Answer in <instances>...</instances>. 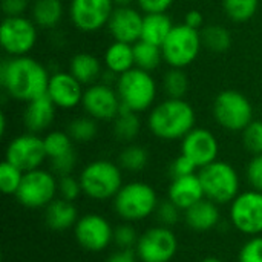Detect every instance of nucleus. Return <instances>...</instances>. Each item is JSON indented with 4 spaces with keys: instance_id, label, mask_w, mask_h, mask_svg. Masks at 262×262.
I'll return each mask as SVG.
<instances>
[{
    "instance_id": "obj_1",
    "label": "nucleus",
    "mask_w": 262,
    "mask_h": 262,
    "mask_svg": "<svg viewBox=\"0 0 262 262\" xmlns=\"http://www.w3.org/2000/svg\"><path fill=\"white\" fill-rule=\"evenodd\" d=\"M48 69L29 55L8 57L0 66V83L3 91L15 101L28 103L48 92Z\"/></svg>"
},
{
    "instance_id": "obj_2",
    "label": "nucleus",
    "mask_w": 262,
    "mask_h": 262,
    "mask_svg": "<svg viewBox=\"0 0 262 262\" xmlns=\"http://www.w3.org/2000/svg\"><path fill=\"white\" fill-rule=\"evenodd\" d=\"M196 123V114L184 98H166L150 109L147 126L160 140H183Z\"/></svg>"
},
{
    "instance_id": "obj_3",
    "label": "nucleus",
    "mask_w": 262,
    "mask_h": 262,
    "mask_svg": "<svg viewBox=\"0 0 262 262\" xmlns=\"http://www.w3.org/2000/svg\"><path fill=\"white\" fill-rule=\"evenodd\" d=\"M115 89L120 97L121 107L137 114L150 111L158 95V84L154 75L140 68H132L130 71L118 75Z\"/></svg>"
},
{
    "instance_id": "obj_4",
    "label": "nucleus",
    "mask_w": 262,
    "mask_h": 262,
    "mask_svg": "<svg viewBox=\"0 0 262 262\" xmlns=\"http://www.w3.org/2000/svg\"><path fill=\"white\" fill-rule=\"evenodd\" d=\"M83 193L91 200H114L123 184V169L109 160H95L86 164L80 173Z\"/></svg>"
},
{
    "instance_id": "obj_5",
    "label": "nucleus",
    "mask_w": 262,
    "mask_h": 262,
    "mask_svg": "<svg viewBox=\"0 0 262 262\" xmlns=\"http://www.w3.org/2000/svg\"><path fill=\"white\" fill-rule=\"evenodd\" d=\"M158 203V195L150 184L132 181L124 184L115 195L114 210L123 221L138 223L154 215Z\"/></svg>"
},
{
    "instance_id": "obj_6",
    "label": "nucleus",
    "mask_w": 262,
    "mask_h": 262,
    "mask_svg": "<svg viewBox=\"0 0 262 262\" xmlns=\"http://www.w3.org/2000/svg\"><path fill=\"white\" fill-rule=\"evenodd\" d=\"M206 198L216 204L232 203L241 192V181L236 169L227 161H213L198 172Z\"/></svg>"
},
{
    "instance_id": "obj_7",
    "label": "nucleus",
    "mask_w": 262,
    "mask_h": 262,
    "mask_svg": "<svg viewBox=\"0 0 262 262\" xmlns=\"http://www.w3.org/2000/svg\"><path fill=\"white\" fill-rule=\"evenodd\" d=\"M203 49L201 32L187 26L186 23H178L173 26L166 41L161 45L163 58L170 68L186 69L193 61H196Z\"/></svg>"
},
{
    "instance_id": "obj_8",
    "label": "nucleus",
    "mask_w": 262,
    "mask_h": 262,
    "mask_svg": "<svg viewBox=\"0 0 262 262\" xmlns=\"http://www.w3.org/2000/svg\"><path fill=\"white\" fill-rule=\"evenodd\" d=\"M213 118L226 130L243 132L253 121V106L250 100L238 91L226 89L213 100Z\"/></svg>"
},
{
    "instance_id": "obj_9",
    "label": "nucleus",
    "mask_w": 262,
    "mask_h": 262,
    "mask_svg": "<svg viewBox=\"0 0 262 262\" xmlns=\"http://www.w3.org/2000/svg\"><path fill=\"white\" fill-rule=\"evenodd\" d=\"M58 193L57 177L45 169L25 172L23 181L15 193L17 201L28 209H45Z\"/></svg>"
},
{
    "instance_id": "obj_10",
    "label": "nucleus",
    "mask_w": 262,
    "mask_h": 262,
    "mask_svg": "<svg viewBox=\"0 0 262 262\" xmlns=\"http://www.w3.org/2000/svg\"><path fill=\"white\" fill-rule=\"evenodd\" d=\"M38 26L25 15L5 17L0 26V43L9 57L28 55L37 45Z\"/></svg>"
},
{
    "instance_id": "obj_11",
    "label": "nucleus",
    "mask_w": 262,
    "mask_h": 262,
    "mask_svg": "<svg viewBox=\"0 0 262 262\" xmlns=\"http://www.w3.org/2000/svg\"><path fill=\"white\" fill-rule=\"evenodd\" d=\"M135 250L140 262H170L178 253V238L170 227H150L140 235Z\"/></svg>"
},
{
    "instance_id": "obj_12",
    "label": "nucleus",
    "mask_w": 262,
    "mask_h": 262,
    "mask_svg": "<svg viewBox=\"0 0 262 262\" xmlns=\"http://www.w3.org/2000/svg\"><path fill=\"white\" fill-rule=\"evenodd\" d=\"M230 220L233 227L247 235L256 236L262 233V192H241L230 203Z\"/></svg>"
},
{
    "instance_id": "obj_13",
    "label": "nucleus",
    "mask_w": 262,
    "mask_h": 262,
    "mask_svg": "<svg viewBox=\"0 0 262 262\" xmlns=\"http://www.w3.org/2000/svg\"><path fill=\"white\" fill-rule=\"evenodd\" d=\"M5 160L23 172L40 169L45 160H48L43 138L32 132H26L12 138L6 147Z\"/></svg>"
},
{
    "instance_id": "obj_14",
    "label": "nucleus",
    "mask_w": 262,
    "mask_h": 262,
    "mask_svg": "<svg viewBox=\"0 0 262 262\" xmlns=\"http://www.w3.org/2000/svg\"><path fill=\"white\" fill-rule=\"evenodd\" d=\"M115 9L112 0H71L69 18L81 32H97L107 26Z\"/></svg>"
},
{
    "instance_id": "obj_15",
    "label": "nucleus",
    "mask_w": 262,
    "mask_h": 262,
    "mask_svg": "<svg viewBox=\"0 0 262 262\" xmlns=\"http://www.w3.org/2000/svg\"><path fill=\"white\" fill-rule=\"evenodd\" d=\"M81 107L97 121H114L121 112V101L115 88L98 81L84 89Z\"/></svg>"
},
{
    "instance_id": "obj_16",
    "label": "nucleus",
    "mask_w": 262,
    "mask_h": 262,
    "mask_svg": "<svg viewBox=\"0 0 262 262\" xmlns=\"http://www.w3.org/2000/svg\"><path fill=\"white\" fill-rule=\"evenodd\" d=\"M77 243L88 252H103L114 243V227L98 213H86L74 227Z\"/></svg>"
},
{
    "instance_id": "obj_17",
    "label": "nucleus",
    "mask_w": 262,
    "mask_h": 262,
    "mask_svg": "<svg viewBox=\"0 0 262 262\" xmlns=\"http://www.w3.org/2000/svg\"><path fill=\"white\" fill-rule=\"evenodd\" d=\"M181 154L190 158L198 169H203L218 160L220 143L209 129L193 127L181 140Z\"/></svg>"
},
{
    "instance_id": "obj_18",
    "label": "nucleus",
    "mask_w": 262,
    "mask_h": 262,
    "mask_svg": "<svg viewBox=\"0 0 262 262\" xmlns=\"http://www.w3.org/2000/svg\"><path fill=\"white\" fill-rule=\"evenodd\" d=\"M46 94L58 109L69 111L81 104L84 89L69 71H58L51 74Z\"/></svg>"
},
{
    "instance_id": "obj_19",
    "label": "nucleus",
    "mask_w": 262,
    "mask_h": 262,
    "mask_svg": "<svg viewBox=\"0 0 262 262\" xmlns=\"http://www.w3.org/2000/svg\"><path fill=\"white\" fill-rule=\"evenodd\" d=\"M144 15L132 6H117L107 23L109 34L117 41L137 43L141 40Z\"/></svg>"
},
{
    "instance_id": "obj_20",
    "label": "nucleus",
    "mask_w": 262,
    "mask_h": 262,
    "mask_svg": "<svg viewBox=\"0 0 262 262\" xmlns=\"http://www.w3.org/2000/svg\"><path fill=\"white\" fill-rule=\"evenodd\" d=\"M55 109L57 106L48 94L28 101L23 112V124L28 132L41 134L48 130L55 120Z\"/></svg>"
},
{
    "instance_id": "obj_21",
    "label": "nucleus",
    "mask_w": 262,
    "mask_h": 262,
    "mask_svg": "<svg viewBox=\"0 0 262 262\" xmlns=\"http://www.w3.org/2000/svg\"><path fill=\"white\" fill-rule=\"evenodd\" d=\"M167 198L175 203L181 210H187L189 207L206 198L200 175L193 173L187 177L172 178L167 189Z\"/></svg>"
},
{
    "instance_id": "obj_22",
    "label": "nucleus",
    "mask_w": 262,
    "mask_h": 262,
    "mask_svg": "<svg viewBox=\"0 0 262 262\" xmlns=\"http://www.w3.org/2000/svg\"><path fill=\"white\" fill-rule=\"evenodd\" d=\"M220 204L213 203L209 198H203L187 210H184V220L190 230L198 233H206L213 230L221 220Z\"/></svg>"
},
{
    "instance_id": "obj_23",
    "label": "nucleus",
    "mask_w": 262,
    "mask_h": 262,
    "mask_svg": "<svg viewBox=\"0 0 262 262\" xmlns=\"http://www.w3.org/2000/svg\"><path fill=\"white\" fill-rule=\"evenodd\" d=\"M78 218L75 204L60 196L45 207V224L52 232H66L75 227Z\"/></svg>"
},
{
    "instance_id": "obj_24",
    "label": "nucleus",
    "mask_w": 262,
    "mask_h": 262,
    "mask_svg": "<svg viewBox=\"0 0 262 262\" xmlns=\"http://www.w3.org/2000/svg\"><path fill=\"white\" fill-rule=\"evenodd\" d=\"M69 72L83 84L91 86L101 81L103 64L94 54L78 52L69 60Z\"/></svg>"
},
{
    "instance_id": "obj_25",
    "label": "nucleus",
    "mask_w": 262,
    "mask_h": 262,
    "mask_svg": "<svg viewBox=\"0 0 262 262\" xmlns=\"http://www.w3.org/2000/svg\"><path fill=\"white\" fill-rule=\"evenodd\" d=\"M103 64L106 66V71L115 75H121L130 71L132 68H135L134 45L114 40L104 51Z\"/></svg>"
},
{
    "instance_id": "obj_26",
    "label": "nucleus",
    "mask_w": 262,
    "mask_h": 262,
    "mask_svg": "<svg viewBox=\"0 0 262 262\" xmlns=\"http://www.w3.org/2000/svg\"><path fill=\"white\" fill-rule=\"evenodd\" d=\"M64 15L61 0H32L31 18L41 29H54L60 25Z\"/></svg>"
},
{
    "instance_id": "obj_27",
    "label": "nucleus",
    "mask_w": 262,
    "mask_h": 262,
    "mask_svg": "<svg viewBox=\"0 0 262 262\" xmlns=\"http://www.w3.org/2000/svg\"><path fill=\"white\" fill-rule=\"evenodd\" d=\"M173 26L175 25L166 12L144 14L141 40L161 46L166 41L170 31L173 29Z\"/></svg>"
},
{
    "instance_id": "obj_28",
    "label": "nucleus",
    "mask_w": 262,
    "mask_h": 262,
    "mask_svg": "<svg viewBox=\"0 0 262 262\" xmlns=\"http://www.w3.org/2000/svg\"><path fill=\"white\" fill-rule=\"evenodd\" d=\"M201 32V41L203 48L213 54H224L230 49L232 46V34L227 28L221 25H207L203 26Z\"/></svg>"
},
{
    "instance_id": "obj_29",
    "label": "nucleus",
    "mask_w": 262,
    "mask_h": 262,
    "mask_svg": "<svg viewBox=\"0 0 262 262\" xmlns=\"http://www.w3.org/2000/svg\"><path fill=\"white\" fill-rule=\"evenodd\" d=\"M134 55H135V68H140L147 72L158 69L161 61H164L161 46L144 40H138L137 43H134Z\"/></svg>"
},
{
    "instance_id": "obj_30",
    "label": "nucleus",
    "mask_w": 262,
    "mask_h": 262,
    "mask_svg": "<svg viewBox=\"0 0 262 262\" xmlns=\"http://www.w3.org/2000/svg\"><path fill=\"white\" fill-rule=\"evenodd\" d=\"M141 130V121L137 112L121 107V112L114 120V135L118 141L130 143Z\"/></svg>"
},
{
    "instance_id": "obj_31",
    "label": "nucleus",
    "mask_w": 262,
    "mask_h": 262,
    "mask_svg": "<svg viewBox=\"0 0 262 262\" xmlns=\"http://www.w3.org/2000/svg\"><path fill=\"white\" fill-rule=\"evenodd\" d=\"M189 77L184 69L170 68L163 77V91L167 98H184L189 92Z\"/></svg>"
},
{
    "instance_id": "obj_32",
    "label": "nucleus",
    "mask_w": 262,
    "mask_h": 262,
    "mask_svg": "<svg viewBox=\"0 0 262 262\" xmlns=\"http://www.w3.org/2000/svg\"><path fill=\"white\" fill-rule=\"evenodd\" d=\"M149 163V152L140 144L126 146L118 155V164L127 172H141Z\"/></svg>"
},
{
    "instance_id": "obj_33",
    "label": "nucleus",
    "mask_w": 262,
    "mask_h": 262,
    "mask_svg": "<svg viewBox=\"0 0 262 262\" xmlns=\"http://www.w3.org/2000/svg\"><path fill=\"white\" fill-rule=\"evenodd\" d=\"M43 141H45L48 160H54V158L74 152V140L71 138L68 132L51 130L43 137Z\"/></svg>"
},
{
    "instance_id": "obj_34",
    "label": "nucleus",
    "mask_w": 262,
    "mask_h": 262,
    "mask_svg": "<svg viewBox=\"0 0 262 262\" xmlns=\"http://www.w3.org/2000/svg\"><path fill=\"white\" fill-rule=\"evenodd\" d=\"M98 121L89 115L74 118L68 126V134L74 143H89L98 135Z\"/></svg>"
},
{
    "instance_id": "obj_35",
    "label": "nucleus",
    "mask_w": 262,
    "mask_h": 262,
    "mask_svg": "<svg viewBox=\"0 0 262 262\" xmlns=\"http://www.w3.org/2000/svg\"><path fill=\"white\" fill-rule=\"evenodd\" d=\"M259 6V0H223V8L226 15L236 23H244L250 20Z\"/></svg>"
},
{
    "instance_id": "obj_36",
    "label": "nucleus",
    "mask_w": 262,
    "mask_h": 262,
    "mask_svg": "<svg viewBox=\"0 0 262 262\" xmlns=\"http://www.w3.org/2000/svg\"><path fill=\"white\" fill-rule=\"evenodd\" d=\"M25 172L9 161H3L0 164V189L5 195H14L18 192V187L23 181Z\"/></svg>"
},
{
    "instance_id": "obj_37",
    "label": "nucleus",
    "mask_w": 262,
    "mask_h": 262,
    "mask_svg": "<svg viewBox=\"0 0 262 262\" xmlns=\"http://www.w3.org/2000/svg\"><path fill=\"white\" fill-rule=\"evenodd\" d=\"M138 239H140V235L137 233L132 223L124 221L123 224H118L117 227H114V244L117 246V249H123V250L135 249L138 244Z\"/></svg>"
},
{
    "instance_id": "obj_38",
    "label": "nucleus",
    "mask_w": 262,
    "mask_h": 262,
    "mask_svg": "<svg viewBox=\"0 0 262 262\" xmlns=\"http://www.w3.org/2000/svg\"><path fill=\"white\" fill-rule=\"evenodd\" d=\"M243 144L252 155L262 154V121L253 120L243 132Z\"/></svg>"
},
{
    "instance_id": "obj_39",
    "label": "nucleus",
    "mask_w": 262,
    "mask_h": 262,
    "mask_svg": "<svg viewBox=\"0 0 262 262\" xmlns=\"http://www.w3.org/2000/svg\"><path fill=\"white\" fill-rule=\"evenodd\" d=\"M154 215L157 216L160 226L173 227L180 221V218H181V209L167 198V200L158 203V207H157Z\"/></svg>"
},
{
    "instance_id": "obj_40",
    "label": "nucleus",
    "mask_w": 262,
    "mask_h": 262,
    "mask_svg": "<svg viewBox=\"0 0 262 262\" xmlns=\"http://www.w3.org/2000/svg\"><path fill=\"white\" fill-rule=\"evenodd\" d=\"M83 193V187L80 183V178H75L74 175H66L58 178V195L63 200L75 201Z\"/></svg>"
},
{
    "instance_id": "obj_41",
    "label": "nucleus",
    "mask_w": 262,
    "mask_h": 262,
    "mask_svg": "<svg viewBox=\"0 0 262 262\" xmlns=\"http://www.w3.org/2000/svg\"><path fill=\"white\" fill-rule=\"evenodd\" d=\"M238 262H262V236H250L239 250Z\"/></svg>"
},
{
    "instance_id": "obj_42",
    "label": "nucleus",
    "mask_w": 262,
    "mask_h": 262,
    "mask_svg": "<svg viewBox=\"0 0 262 262\" xmlns=\"http://www.w3.org/2000/svg\"><path fill=\"white\" fill-rule=\"evenodd\" d=\"M49 161H51V172L57 178H60V177H66V175H72L75 164H77V155L74 150L71 154H66L63 157H58V158H54Z\"/></svg>"
},
{
    "instance_id": "obj_43",
    "label": "nucleus",
    "mask_w": 262,
    "mask_h": 262,
    "mask_svg": "<svg viewBox=\"0 0 262 262\" xmlns=\"http://www.w3.org/2000/svg\"><path fill=\"white\" fill-rule=\"evenodd\" d=\"M198 167L195 166V163L187 158L186 155L180 154L169 166V175L170 178H180V177H187V175H193L196 173Z\"/></svg>"
},
{
    "instance_id": "obj_44",
    "label": "nucleus",
    "mask_w": 262,
    "mask_h": 262,
    "mask_svg": "<svg viewBox=\"0 0 262 262\" xmlns=\"http://www.w3.org/2000/svg\"><path fill=\"white\" fill-rule=\"evenodd\" d=\"M247 180L252 189L262 192V154L253 155L247 166Z\"/></svg>"
},
{
    "instance_id": "obj_45",
    "label": "nucleus",
    "mask_w": 262,
    "mask_h": 262,
    "mask_svg": "<svg viewBox=\"0 0 262 262\" xmlns=\"http://www.w3.org/2000/svg\"><path fill=\"white\" fill-rule=\"evenodd\" d=\"M31 0H2V9L5 17H17L25 15L26 9L31 8Z\"/></svg>"
},
{
    "instance_id": "obj_46",
    "label": "nucleus",
    "mask_w": 262,
    "mask_h": 262,
    "mask_svg": "<svg viewBox=\"0 0 262 262\" xmlns=\"http://www.w3.org/2000/svg\"><path fill=\"white\" fill-rule=\"evenodd\" d=\"M175 0H137L138 8L144 14H155V12H166Z\"/></svg>"
},
{
    "instance_id": "obj_47",
    "label": "nucleus",
    "mask_w": 262,
    "mask_h": 262,
    "mask_svg": "<svg viewBox=\"0 0 262 262\" xmlns=\"http://www.w3.org/2000/svg\"><path fill=\"white\" fill-rule=\"evenodd\" d=\"M138 255L135 249H129V250H123L118 249L117 252H114L111 256H107V259L104 262H138Z\"/></svg>"
},
{
    "instance_id": "obj_48",
    "label": "nucleus",
    "mask_w": 262,
    "mask_h": 262,
    "mask_svg": "<svg viewBox=\"0 0 262 262\" xmlns=\"http://www.w3.org/2000/svg\"><path fill=\"white\" fill-rule=\"evenodd\" d=\"M183 23H186L187 26H190V28H193V29L201 31L203 26H204V17H203V14H201L198 9H190V11L186 14Z\"/></svg>"
},
{
    "instance_id": "obj_49",
    "label": "nucleus",
    "mask_w": 262,
    "mask_h": 262,
    "mask_svg": "<svg viewBox=\"0 0 262 262\" xmlns=\"http://www.w3.org/2000/svg\"><path fill=\"white\" fill-rule=\"evenodd\" d=\"M6 134V115L5 112H0V135L5 137Z\"/></svg>"
},
{
    "instance_id": "obj_50",
    "label": "nucleus",
    "mask_w": 262,
    "mask_h": 262,
    "mask_svg": "<svg viewBox=\"0 0 262 262\" xmlns=\"http://www.w3.org/2000/svg\"><path fill=\"white\" fill-rule=\"evenodd\" d=\"M115 6H130L137 0H112Z\"/></svg>"
},
{
    "instance_id": "obj_51",
    "label": "nucleus",
    "mask_w": 262,
    "mask_h": 262,
    "mask_svg": "<svg viewBox=\"0 0 262 262\" xmlns=\"http://www.w3.org/2000/svg\"><path fill=\"white\" fill-rule=\"evenodd\" d=\"M200 262H223L220 258H216V256H207V258H204V259H201Z\"/></svg>"
}]
</instances>
